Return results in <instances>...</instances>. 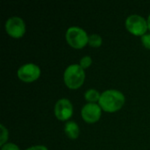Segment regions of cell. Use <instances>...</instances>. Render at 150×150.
Returning <instances> with one entry per match:
<instances>
[{"instance_id":"6da1fadb","label":"cell","mask_w":150,"mask_h":150,"mask_svg":"<svg viewBox=\"0 0 150 150\" xmlns=\"http://www.w3.org/2000/svg\"><path fill=\"white\" fill-rule=\"evenodd\" d=\"M98 102L103 110L105 112H113L123 106L125 103V97L117 90H108L101 94Z\"/></svg>"},{"instance_id":"7a4b0ae2","label":"cell","mask_w":150,"mask_h":150,"mask_svg":"<svg viewBox=\"0 0 150 150\" xmlns=\"http://www.w3.org/2000/svg\"><path fill=\"white\" fill-rule=\"evenodd\" d=\"M63 78L66 85L69 88L76 89L83 84L85 78V73L80 65L72 64L66 69Z\"/></svg>"},{"instance_id":"3957f363","label":"cell","mask_w":150,"mask_h":150,"mask_svg":"<svg viewBox=\"0 0 150 150\" xmlns=\"http://www.w3.org/2000/svg\"><path fill=\"white\" fill-rule=\"evenodd\" d=\"M66 39L68 43L75 48L83 47L89 40L86 32L78 26L69 27L66 33Z\"/></svg>"},{"instance_id":"277c9868","label":"cell","mask_w":150,"mask_h":150,"mask_svg":"<svg viewBox=\"0 0 150 150\" xmlns=\"http://www.w3.org/2000/svg\"><path fill=\"white\" fill-rule=\"evenodd\" d=\"M127 29L134 35H144L148 29V22L140 15L134 14L126 19Z\"/></svg>"},{"instance_id":"5b68a950","label":"cell","mask_w":150,"mask_h":150,"mask_svg":"<svg viewBox=\"0 0 150 150\" xmlns=\"http://www.w3.org/2000/svg\"><path fill=\"white\" fill-rule=\"evenodd\" d=\"M5 30L9 35L14 38L22 37L25 32V25L19 17H11L5 23Z\"/></svg>"},{"instance_id":"8992f818","label":"cell","mask_w":150,"mask_h":150,"mask_svg":"<svg viewBox=\"0 0 150 150\" xmlns=\"http://www.w3.org/2000/svg\"><path fill=\"white\" fill-rule=\"evenodd\" d=\"M40 75V68L33 63H26L22 65L18 70V76L24 82H33Z\"/></svg>"},{"instance_id":"52a82bcc","label":"cell","mask_w":150,"mask_h":150,"mask_svg":"<svg viewBox=\"0 0 150 150\" xmlns=\"http://www.w3.org/2000/svg\"><path fill=\"white\" fill-rule=\"evenodd\" d=\"M73 112V107L70 101L67 98L59 99L54 105V114L60 120L69 119Z\"/></svg>"},{"instance_id":"ba28073f","label":"cell","mask_w":150,"mask_h":150,"mask_svg":"<svg viewBox=\"0 0 150 150\" xmlns=\"http://www.w3.org/2000/svg\"><path fill=\"white\" fill-rule=\"evenodd\" d=\"M82 117L89 123L96 122L101 116V108L95 103H88L82 108Z\"/></svg>"},{"instance_id":"9c48e42d","label":"cell","mask_w":150,"mask_h":150,"mask_svg":"<svg viewBox=\"0 0 150 150\" xmlns=\"http://www.w3.org/2000/svg\"><path fill=\"white\" fill-rule=\"evenodd\" d=\"M64 131L70 139H76L79 135V127L74 121H68L65 124Z\"/></svg>"},{"instance_id":"30bf717a","label":"cell","mask_w":150,"mask_h":150,"mask_svg":"<svg viewBox=\"0 0 150 150\" xmlns=\"http://www.w3.org/2000/svg\"><path fill=\"white\" fill-rule=\"evenodd\" d=\"M100 96L101 95L98 93V91L94 89H90V90L86 91V92L84 94L85 99L87 101H89L90 103H94L96 101H99Z\"/></svg>"},{"instance_id":"8fae6325","label":"cell","mask_w":150,"mask_h":150,"mask_svg":"<svg viewBox=\"0 0 150 150\" xmlns=\"http://www.w3.org/2000/svg\"><path fill=\"white\" fill-rule=\"evenodd\" d=\"M88 43L90 46L94 47H98L102 44V38L98 35V34H91L89 36V40Z\"/></svg>"},{"instance_id":"7c38bea8","label":"cell","mask_w":150,"mask_h":150,"mask_svg":"<svg viewBox=\"0 0 150 150\" xmlns=\"http://www.w3.org/2000/svg\"><path fill=\"white\" fill-rule=\"evenodd\" d=\"M0 128H1V141H0V145L1 146H4V142L8 139V131L4 127V125H1L0 126Z\"/></svg>"},{"instance_id":"4fadbf2b","label":"cell","mask_w":150,"mask_h":150,"mask_svg":"<svg viewBox=\"0 0 150 150\" xmlns=\"http://www.w3.org/2000/svg\"><path fill=\"white\" fill-rule=\"evenodd\" d=\"M92 62V60L90 56L86 55V56H83L81 60H80V66L83 68V69H86L88 68Z\"/></svg>"},{"instance_id":"5bb4252c","label":"cell","mask_w":150,"mask_h":150,"mask_svg":"<svg viewBox=\"0 0 150 150\" xmlns=\"http://www.w3.org/2000/svg\"><path fill=\"white\" fill-rule=\"evenodd\" d=\"M142 41L145 47L150 49V33H145L142 36Z\"/></svg>"},{"instance_id":"9a60e30c","label":"cell","mask_w":150,"mask_h":150,"mask_svg":"<svg viewBox=\"0 0 150 150\" xmlns=\"http://www.w3.org/2000/svg\"><path fill=\"white\" fill-rule=\"evenodd\" d=\"M1 150H19L18 147L13 143H6L4 146H2Z\"/></svg>"},{"instance_id":"2e32d148","label":"cell","mask_w":150,"mask_h":150,"mask_svg":"<svg viewBox=\"0 0 150 150\" xmlns=\"http://www.w3.org/2000/svg\"><path fill=\"white\" fill-rule=\"evenodd\" d=\"M25 150H48L45 146H33V147H31L29 149Z\"/></svg>"},{"instance_id":"e0dca14e","label":"cell","mask_w":150,"mask_h":150,"mask_svg":"<svg viewBox=\"0 0 150 150\" xmlns=\"http://www.w3.org/2000/svg\"><path fill=\"white\" fill-rule=\"evenodd\" d=\"M148 26H149V29L150 30V14L149 16V18H148Z\"/></svg>"}]
</instances>
